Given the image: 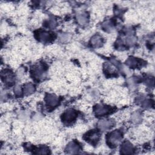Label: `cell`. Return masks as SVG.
Returning <instances> with one entry per match:
<instances>
[{
	"label": "cell",
	"mask_w": 155,
	"mask_h": 155,
	"mask_svg": "<svg viewBox=\"0 0 155 155\" xmlns=\"http://www.w3.org/2000/svg\"><path fill=\"white\" fill-rule=\"evenodd\" d=\"M59 101L58 98L53 94H48L46 98V102L48 106L54 107L57 106Z\"/></svg>",
	"instance_id": "7"
},
{
	"label": "cell",
	"mask_w": 155,
	"mask_h": 155,
	"mask_svg": "<svg viewBox=\"0 0 155 155\" xmlns=\"http://www.w3.org/2000/svg\"><path fill=\"white\" fill-rule=\"evenodd\" d=\"M43 72H44V70H43V67L39 66V67H37L35 68H34L33 73L35 77L39 78L43 75Z\"/></svg>",
	"instance_id": "14"
},
{
	"label": "cell",
	"mask_w": 155,
	"mask_h": 155,
	"mask_svg": "<svg viewBox=\"0 0 155 155\" xmlns=\"http://www.w3.org/2000/svg\"><path fill=\"white\" fill-rule=\"evenodd\" d=\"M134 151V148L132 145L128 141L124 142L121 147V153L123 154H130Z\"/></svg>",
	"instance_id": "3"
},
{
	"label": "cell",
	"mask_w": 155,
	"mask_h": 155,
	"mask_svg": "<svg viewBox=\"0 0 155 155\" xmlns=\"http://www.w3.org/2000/svg\"><path fill=\"white\" fill-rule=\"evenodd\" d=\"M60 39H61L62 41H67V40H69V36L67 35L63 34V35L60 37Z\"/></svg>",
	"instance_id": "21"
},
{
	"label": "cell",
	"mask_w": 155,
	"mask_h": 155,
	"mask_svg": "<svg viewBox=\"0 0 155 155\" xmlns=\"http://www.w3.org/2000/svg\"><path fill=\"white\" fill-rule=\"evenodd\" d=\"M14 91H15V92L16 94H17V95H20L22 92L21 89L19 87H16L14 89Z\"/></svg>",
	"instance_id": "22"
},
{
	"label": "cell",
	"mask_w": 155,
	"mask_h": 155,
	"mask_svg": "<svg viewBox=\"0 0 155 155\" xmlns=\"http://www.w3.org/2000/svg\"><path fill=\"white\" fill-rule=\"evenodd\" d=\"M136 41V39L135 38H134L133 37H129L126 39V44L127 45H133Z\"/></svg>",
	"instance_id": "17"
},
{
	"label": "cell",
	"mask_w": 155,
	"mask_h": 155,
	"mask_svg": "<svg viewBox=\"0 0 155 155\" xmlns=\"http://www.w3.org/2000/svg\"><path fill=\"white\" fill-rule=\"evenodd\" d=\"M86 137H87V140L88 141L94 143L98 141L99 138V134L98 132L95 131H92L87 133Z\"/></svg>",
	"instance_id": "8"
},
{
	"label": "cell",
	"mask_w": 155,
	"mask_h": 155,
	"mask_svg": "<svg viewBox=\"0 0 155 155\" xmlns=\"http://www.w3.org/2000/svg\"><path fill=\"white\" fill-rule=\"evenodd\" d=\"M39 41L43 42H47L52 38V35L47 32H40L38 33V37Z\"/></svg>",
	"instance_id": "9"
},
{
	"label": "cell",
	"mask_w": 155,
	"mask_h": 155,
	"mask_svg": "<svg viewBox=\"0 0 155 155\" xmlns=\"http://www.w3.org/2000/svg\"><path fill=\"white\" fill-rule=\"evenodd\" d=\"M139 61H138V59L134 58H130L127 59V61H126V64L128 65L129 67H136L138 66V65L139 64Z\"/></svg>",
	"instance_id": "12"
},
{
	"label": "cell",
	"mask_w": 155,
	"mask_h": 155,
	"mask_svg": "<svg viewBox=\"0 0 155 155\" xmlns=\"http://www.w3.org/2000/svg\"><path fill=\"white\" fill-rule=\"evenodd\" d=\"M38 154H48L49 153V150L45 147H41L40 148L37 149Z\"/></svg>",
	"instance_id": "16"
},
{
	"label": "cell",
	"mask_w": 155,
	"mask_h": 155,
	"mask_svg": "<svg viewBox=\"0 0 155 155\" xmlns=\"http://www.w3.org/2000/svg\"><path fill=\"white\" fill-rule=\"evenodd\" d=\"M114 124V122L112 120H102L98 123L99 128L102 130H106L110 128Z\"/></svg>",
	"instance_id": "4"
},
{
	"label": "cell",
	"mask_w": 155,
	"mask_h": 155,
	"mask_svg": "<svg viewBox=\"0 0 155 155\" xmlns=\"http://www.w3.org/2000/svg\"><path fill=\"white\" fill-rule=\"evenodd\" d=\"M77 118V113L73 110H69L65 112L63 115V121L64 122L69 124L75 120Z\"/></svg>",
	"instance_id": "2"
},
{
	"label": "cell",
	"mask_w": 155,
	"mask_h": 155,
	"mask_svg": "<svg viewBox=\"0 0 155 155\" xmlns=\"http://www.w3.org/2000/svg\"><path fill=\"white\" fill-rule=\"evenodd\" d=\"M110 112L108 107L104 106L102 105H98L94 109V112L97 116H103L107 114Z\"/></svg>",
	"instance_id": "5"
},
{
	"label": "cell",
	"mask_w": 155,
	"mask_h": 155,
	"mask_svg": "<svg viewBox=\"0 0 155 155\" xmlns=\"http://www.w3.org/2000/svg\"><path fill=\"white\" fill-rule=\"evenodd\" d=\"M56 26V22L54 21V20H50L48 23V26L51 28L55 27Z\"/></svg>",
	"instance_id": "20"
},
{
	"label": "cell",
	"mask_w": 155,
	"mask_h": 155,
	"mask_svg": "<svg viewBox=\"0 0 155 155\" xmlns=\"http://www.w3.org/2000/svg\"><path fill=\"white\" fill-rule=\"evenodd\" d=\"M77 20L78 23L81 25H85L87 23V17L85 14H80L78 15L77 17Z\"/></svg>",
	"instance_id": "13"
},
{
	"label": "cell",
	"mask_w": 155,
	"mask_h": 155,
	"mask_svg": "<svg viewBox=\"0 0 155 155\" xmlns=\"http://www.w3.org/2000/svg\"><path fill=\"white\" fill-rule=\"evenodd\" d=\"M122 134L118 130H114L110 133L107 136V143L109 146L115 147L121 142Z\"/></svg>",
	"instance_id": "1"
},
{
	"label": "cell",
	"mask_w": 155,
	"mask_h": 155,
	"mask_svg": "<svg viewBox=\"0 0 155 155\" xmlns=\"http://www.w3.org/2000/svg\"><path fill=\"white\" fill-rule=\"evenodd\" d=\"M91 43L93 46L95 47H99L102 46V39L99 35H95L92 38Z\"/></svg>",
	"instance_id": "10"
},
{
	"label": "cell",
	"mask_w": 155,
	"mask_h": 155,
	"mask_svg": "<svg viewBox=\"0 0 155 155\" xmlns=\"http://www.w3.org/2000/svg\"><path fill=\"white\" fill-rule=\"evenodd\" d=\"M24 91L26 94H31L35 92V87L31 84H27L25 86Z\"/></svg>",
	"instance_id": "15"
},
{
	"label": "cell",
	"mask_w": 155,
	"mask_h": 155,
	"mask_svg": "<svg viewBox=\"0 0 155 155\" xmlns=\"http://www.w3.org/2000/svg\"><path fill=\"white\" fill-rule=\"evenodd\" d=\"M103 28L106 30V31H111V30L113 29V25L110 22H106V23H104L103 25Z\"/></svg>",
	"instance_id": "18"
},
{
	"label": "cell",
	"mask_w": 155,
	"mask_h": 155,
	"mask_svg": "<svg viewBox=\"0 0 155 155\" xmlns=\"http://www.w3.org/2000/svg\"><path fill=\"white\" fill-rule=\"evenodd\" d=\"M2 77L3 79H4V81L6 84H12L14 81V77L11 73L10 72L5 73L4 74V75H2Z\"/></svg>",
	"instance_id": "11"
},
{
	"label": "cell",
	"mask_w": 155,
	"mask_h": 155,
	"mask_svg": "<svg viewBox=\"0 0 155 155\" xmlns=\"http://www.w3.org/2000/svg\"><path fill=\"white\" fill-rule=\"evenodd\" d=\"M79 150V146L75 142H71L69 144L66 148V151L69 154H75Z\"/></svg>",
	"instance_id": "6"
},
{
	"label": "cell",
	"mask_w": 155,
	"mask_h": 155,
	"mask_svg": "<svg viewBox=\"0 0 155 155\" xmlns=\"http://www.w3.org/2000/svg\"><path fill=\"white\" fill-rule=\"evenodd\" d=\"M140 119H141V116H140V114L138 113H135L133 114V120L134 122H139Z\"/></svg>",
	"instance_id": "19"
}]
</instances>
